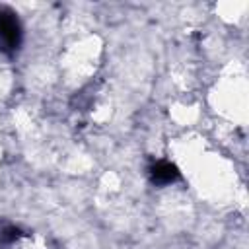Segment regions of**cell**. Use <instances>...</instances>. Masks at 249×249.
Instances as JSON below:
<instances>
[{
    "label": "cell",
    "mask_w": 249,
    "mask_h": 249,
    "mask_svg": "<svg viewBox=\"0 0 249 249\" xmlns=\"http://www.w3.org/2000/svg\"><path fill=\"white\" fill-rule=\"evenodd\" d=\"M19 43V25L14 14H0V49L10 53Z\"/></svg>",
    "instance_id": "1"
},
{
    "label": "cell",
    "mask_w": 249,
    "mask_h": 249,
    "mask_svg": "<svg viewBox=\"0 0 249 249\" xmlns=\"http://www.w3.org/2000/svg\"><path fill=\"white\" fill-rule=\"evenodd\" d=\"M152 177L156 183H171L177 177V169L169 161H158L152 167Z\"/></svg>",
    "instance_id": "2"
}]
</instances>
